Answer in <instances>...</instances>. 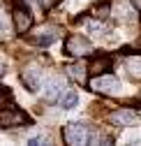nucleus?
I'll list each match as a JSON object with an SVG mask.
<instances>
[{
    "label": "nucleus",
    "mask_w": 141,
    "mask_h": 146,
    "mask_svg": "<svg viewBox=\"0 0 141 146\" xmlns=\"http://www.w3.org/2000/svg\"><path fill=\"white\" fill-rule=\"evenodd\" d=\"M88 137H90V130L83 125V123H67L63 127V139L72 146H79V144H88Z\"/></svg>",
    "instance_id": "nucleus-1"
},
{
    "label": "nucleus",
    "mask_w": 141,
    "mask_h": 146,
    "mask_svg": "<svg viewBox=\"0 0 141 146\" xmlns=\"http://www.w3.org/2000/svg\"><path fill=\"white\" fill-rule=\"evenodd\" d=\"M30 118L26 111L16 107H0V127H19V125H26Z\"/></svg>",
    "instance_id": "nucleus-2"
},
{
    "label": "nucleus",
    "mask_w": 141,
    "mask_h": 146,
    "mask_svg": "<svg viewBox=\"0 0 141 146\" xmlns=\"http://www.w3.org/2000/svg\"><path fill=\"white\" fill-rule=\"evenodd\" d=\"M90 88L95 93H104V95H116L120 90V81L111 74H95L90 79Z\"/></svg>",
    "instance_id": "nucleus-3"
},
{
    "label": "nucleus",
    "mask_w": 141,
    "mask_h": 146,
    "mask_svg": "<svg viewBox=\"0 0 141 146\" xmlns=\"http://www.w3.org/2000/svg\"><path fill=\"white\" fill-rule=\"evenodd\" d=\"M90 51H93V44L88 42L83 35H69L67 42H65V53H67V56L81 58V56H88Z\"/></svg>",
    "instance_id": "nucleus-4"
},
{
    "label": "nucleus",
    "mask_w": 141,
    "mask_h": 146,
    "mask_svg": "<svg viewBox=\"0 0 141 146\" xmlns=\"http://www.w3.org/2000/svg\"><path fill=\"white\" fill-rule=\"evenodd\" d=\"M12 19H14V30L16 33H28L30 26H32V14L23 7V5H16L14 12H12Z\"/></svg>",
    "instance_id": "nucleus-5"
},
{
    "label": "nucleus",
    "mask_w": 141,
    "mask_h": 146,
    "mask_svg": "<svg viewBox=\"0 0 141 146\" xmlns=\"http://www.w3.org/2000/svg\"><path fill=\"white\" fill-rule=\"evenodd\" d=\"M111 121L120 127H134L141 123V116L134 111V109H118V111L111 114Z\"/></svg>",
    "instance_id": "nucleus-6"
},
{
    "label": "nucleus",
    "mask_w": 141,
    "mask_h": 146,
    "mask_svg": "<svg viewBox=\"0 0 141 146\" xmlns=\"http://www.w3.org/2000/svg\"><path fill=\"white\" fill-rule=\"evenodd\" d=\"M21 81H23V86L30 90V93L40 90V84H42V70H37V67H26V70L21 72Z\"/></svg>",
    "instance_id": "nucleus-7"
},
{
    "label": "nucleus",
    "mask_w": 141,
    "mask_h": 146,
    "mask_svg": "<svg viewBox=\"0 0 141 146\" xmlns=\"http://www.w3.org/2000/svg\"><path fill=\"white\" fill-rule=\"evenodd\" d=\"M32 44H37V46H51L56 40H58V30L56 28H46V30H40V33H35L32 37H28Z\"/></svg>",
    "instance_id": "nucleus-8"
},
{
    "label": "nucleus",
    "mask_w": 141,
    "mask_h": 146,
    "mask_svg": "<svg viewBox=\"0 0 141 146\" xmlns=\"http://www.w3.org/2000/svg\"><path fill=\"white\" fill-rule=\"evenodd\" d=\"M65 93V86H63V81H58V79H51L49 84H46V88H44V100L46 102H58V98Z\"/></svg>",
    "instance_id": "nucleus-9"
},
{
    "label": "nucleus",
    "mask_w": 141,
    "mask_h": 146,
    "mask_svg": "<svg viewBox=\"0 0 141 146\" xmlns=\"http://www.w3.org/2000/svg\"><path fill=\"white\" fill-rule=\"evenodd\" d=\"M88 70H90L93 74H104L107 70H111V58H109V56H99V58H95V60L90 63Z\"/></svg>",
    "instance_id": "nucleus-10"
},
{
    "label": "nucleus",
    "mask_w": 141,
    "mask_h": 146,
    "mask_svg": "<svg viewBox=\"0 0 141 146\" xmlns=\"http://www.w3.org/2000/svg\"><path fill=\"white\" fill-rule=\"evenodd\" d=\"M58 104H60V109H74L79 104V93H74V90H65V93L58 98Z\"/></svg>",
    "instance_id": "nucleus-11"
},
{
    "label": "nucleus",
    "mask_w": 141,
    "mask_h": 146,
    "mask_svg": "<svg viewBox=\"0 0 141 146\" xmlns=\"http://www.w3.org/2000/svg\"><path fill=\"white\" fill-rule=\"evenodd\" d=\"M65 70H67V74L72 77L74 81H83L86 79V65L83 63H72V65H67Z\"/></svg>",
    "instance_id": "nucleus-12"
},
{
    "label": "nucleus",
    "mask_w": 141,
    "mask_h": 146,
    "mask_svg": "<svg viewBox=\"0 0 141 146\" xmlns=\"http://www.w3.org/2000/svg\"><path fill=\"white\" fill-rule=\"evenodd\" d=\"M127 72H130L132 77L141 79V56H132V58H127Z\"/></svg>",
    "instance_id": "nucleus-13"
},
{
    "label": "nucleus",
    "mask_w": 141,
    "mask_h": 146,
    "mask_svg": "<svg viewBox=\"0 0 141 146\" xmlns=\"http://www.w3.org/2000/svg\"><path fill=\"white\" fill-rule=\"evenodd\" d=\"M7 100H12V93H9V88L0 86V107H5V102H7Z\"/></svg>",
    "instance_id": "nucleus-14"
},
{
    "label": "nucleus",
    "mask_w": 141,
    "mask_h": 146,
    "mask_svg": "<svg viewBox=\"0 0 141 146\" xmlns=\"http://www.w3.org/2000/svg\"><path fill=\"white\" fill-rule=\"evenodd\" d=\"M28 144H32V146H40V144H49V139H46L44 135H37V137H30V139H28Z\"/></svg>",
    "instance_id": "nucleus-15"
},
{
    "label": "nucleus",
    "mask_w": 141,
    "mask_h": 146,
    "mask_svg": "<svg viewBox=\"0 0 141 146\" xmlns=\"http://www.w3.org/2000/svg\"><path fill=\"white\" fill-rule=\"evenodd\" d=\"M95 16H97V19H107V16H109V5H102L99 9H95Z\"/></svg>",
    "instance_id": "nucleus-16"
},
{
    "label": "nucleus",
    "mask_w": 141,
    "mask_h": 146,
    "mask_svg": "<svg viewBox=\"0 0 141 146\" xmlns=\"http://www.w3.org/2000/svg\"><path fill=\"white\" fill-rule=\"evenodd\" d=\"M37 3V7H42V9H49L51 5H53V0H35Z\"/></svg>",
    "instance_id": "nucleus-17"
},
{
    "label": "nucleus",
    "mask_w": 141,
    "mask_h": 146,
    "mask_svg": "<svg viewBox=\"0 0 141 146\" xmlns=\"http://www.w3.org/2000/svg\"><path fill=\"white\" fill-rule=\"evenodd\" d=\"M5 28H7V21H5V14H3V9H0V33H5Z\"/></svg>",
    "instance_id": "nucleus-18"
},
{
    "label": "nucleus",
    "mask_w": 141,
    "mask_h": 146,
    "mask_svg": "<svg viewBox=\"0 0 141 146\" xmlns=\"http://www.w3.org/2000/svg\"><path fill=\"white\" fill-rule=\"evenodd\" d=\"M0 77H3V70H0Z\"/></svg>",
    "instance_id": "nucleus-19"
}]
</instances>
